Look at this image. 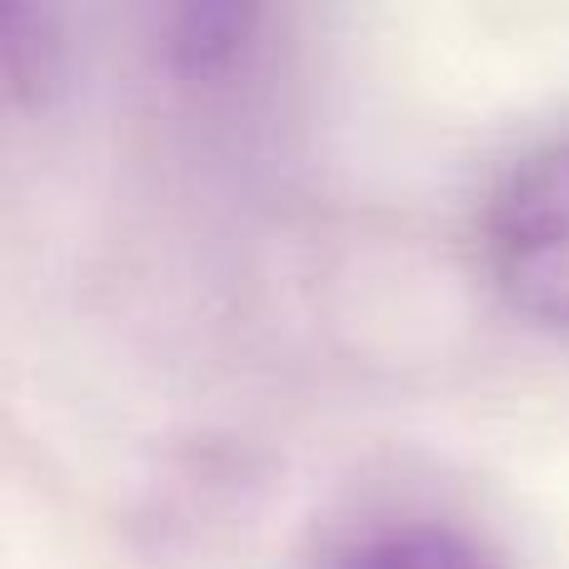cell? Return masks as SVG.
<instances>
[{"mask_svg":"<svg viewBox=\"0 0 569 569\" xmlns=\"http://www.w3.org/2000/svg\"><path fill=\"white\" fill-rule=\"evenodd\" d=\"M320 569H495V560L460 525L380 520L335 545Z\"/></svg>","mask_w":569,"mask_h":569,"instance_id":"obj_2","label":"cell"},{"mask_svg":"<svg viewBox=\"0 0 569 569\" xmlns=\"http://www.w3.org/2000/svg\"><path fill=\"white\" fill-rule=\"evenodd\" d=\"M6 86L16 96H40L56 80V56L60 40L50 36V20L36 10H6Z\"/></svg>","mask_w":569,"mask_h":569,"instance_id":"obj_3","label":"cell"},{"mask_svg":"<svg viewBox=\"0 0 569 569\" xmlns=\"http://www.w3.org/2000/svg\"><path fill=\"white\" fill-rule=\"evenodd\" d=\"M480 250L495 290L535 325L569 330V136L520 156L485 200Z\"/></svg>","mask_w":569,"mask_h":569,"instance_id":"obj_1","label":"cell"}]
</instances>
